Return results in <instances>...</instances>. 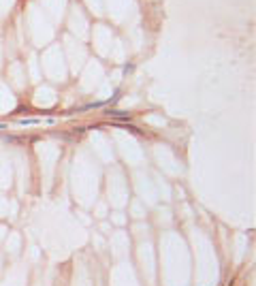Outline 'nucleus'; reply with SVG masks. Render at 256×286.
I'll return each instance as SVG.
<instances>
[{
    "label": "nucleus",
    "instance_id": "nucleus-1",
    "mask_svg": "<svg viewBox=\"0 0 256 286\" xmlns=\"http://www.w3.org/2000/svg\"><path fill=\"white\" fill-rule=\"evenodd\" d=\"M100 233L109 235V233H111V227H109V224H107V222H103V224H100Z\"/></svg>",
    "mask_w": 256,
    "mask_h": 286
},
{
    "label": "nucleus",
    "instance_id": "nucleus-2",
    "mask_svg": "<svg viewBox=\"0 0 256 286\" xmlns=\"http://www.w3.org/2000/svg\"><path fill=\"white\" fill-rule=\"evenodd\" d=\"M105 214H107V207H105V205H100V207H98V212H96V216H98V218H105Z\"/></svg>",
    "mask_w": 256,
    "mask_h": 286
},
{
    "label": "nucleus",
    "instance_id": "nucleus-3",
    "mask_svg": "<svg viewBox=\"0 0 256 286\" xmlns=\"http://www.w3.org/2000/svg\"><path fill=\"white\" fill-rule=\"evenodd\" d=\"M2 235H4V229H2V227H0V237H2Z\"/></svg>",
    "mask_w": 256,
    "mask_h": 286
}]
</instances>
